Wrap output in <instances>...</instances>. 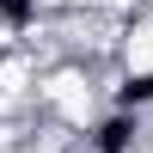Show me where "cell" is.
<instances>
[{
	"instance_id": "obj_3",
	"label": "cell",
	"mask_w": 153,
	"mask_h": 153,
	"mask_svg": "<svg viewBox=\"0 0 153 153\" xmlns=\"http://www.w3.org/2000/svg\"><path fill=\"white\" fill-rule=\"evenodd\" d=\"M37 12V0H0V25H12V31H25Z\"/></svg>"
},
{
	"instance_id": "obj_1",
	"label": "cell",
	"mask_w": 153,
	"mask_h": 153,
	"mask_svg": "<svg viewBox=\"0 0 153 153\" xmlns=\"http://www.w3.org/2000/svg\"><path fill=\"white\" fill-rule=\"evenodd\" d=\"M135 135H141V117H135V110H117V117L98 123L92 147H98V153H129V147H135Z\"/></svg>"
},
{
	"instance_id": "obj_2",
	"label": "cell",
	"mask_w": 153,
	"mask_h": 153,
	"mask_svg": "<svg viewBox=\"0 0 153 153\" xmlns=\"http://www.w3.org/2000/svg\"><path fill=\"white\" fill-rule=\"evenodd\" d=\"M141 104H153V74H129L117 86V110H141Z\"/></svg>"
}]
</instances>
